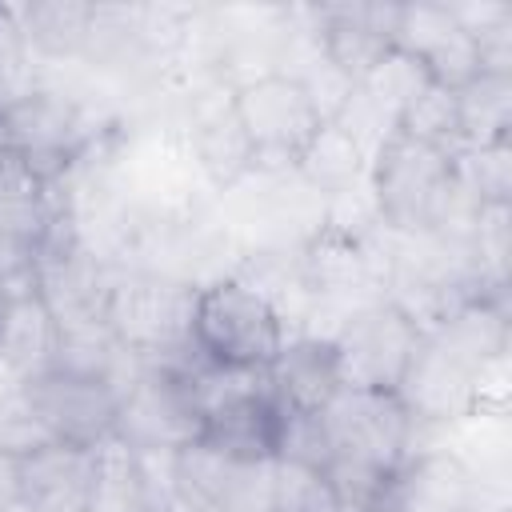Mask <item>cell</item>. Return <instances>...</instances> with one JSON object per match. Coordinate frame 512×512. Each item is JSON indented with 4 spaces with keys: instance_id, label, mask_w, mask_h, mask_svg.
I'll use <instances>...</instances> for the list:
<instances>
[{
    "instance_id": "cell-1",
    "label": "cell",
    "mask_w": 512,
    "mask_h": 512,
    "mask_svg": "<svg viewBox=\"0 0 512 512\" xmlns=\"http://www.w3.org/2000/svg\"><path fill=\"white\" fill-rule=\"evenodd\" d=\"M504 356V304L476 296L420 328L400 400L420 420H456L480 404L484 376Z\"/></svg>"
},
{
    "instance_id": "cell-2",
    "label": "cell",
    "mask_w": 512,
    "mask_h": 512,
    "mask_svg": "<svg viewBox=\"0 0 512 512\" xmlns=\"http://www.w3.org/2000/svg\"><path fill=\"white\" fill-rule=\"evenodd\" d=\"M192 280L164 276V272H136L108 280L104 320L120 348L140 364H180L192 348V308H196Z\"/></svg>"
},
{
    "instance_id": "cell-3",
    "label": "cell",
    "mask_w": 512,
    "mask_h": 512,
    "mask_svg": "<svg viewBox=\"0 0 512 512\" xmlns=\"http://www.w3.org/2000/svg\"><path fill=\"white\" fill-rule=\"evenodd\" d=\"M284 340H288L284 316L244 276H216L196 288V308H192L196 356L224 368L268 372Z\"/></svg>"
},
{
    "instance_id": "cell-4",
    "label": "cell",
    "mask_w": 512,
    "mask_h": 512,
    "mask_svg": "<svg viewBox=\"0 0 512 512\" xmlns=\"http://www.w3.org/2000/svg\"><path fill=\"white\" fill-rule=\"evenodd\" d=\"M320 428L332 464H348L372 476H400L416 440V416L396 392L340 388L320 408Z\"/></svg>"
},
{
    "instance_id": "cell-5",
    "label": "cell",
    "mask_w": 512,
    "mask_h": 512,
    "mask_svg": "<svg viewBox=\"0 0 512 512\" xmlns=\"http://www.w3.org/2000/svg\"><path fill=\"white\" fill-rule=\"evenodd\" d=\"M236 116L252 144V172H296L304 148L320 132V112L304 88L280 72L236 84Z\"/></svg>"
},
{
    "instance_id": "cell-6",
    "label": "cell",
    "mask_w": 512,
    "mask_h": 512,
    "mask_svg": "<svg viewBox=\"0 0 512 512\" xmlns=\"http://www.w3.org/2000/svg\"><path fill=\"white\" fill-rule=\"evenodd\" d=\"M328 340L336 348V368L344 388L400 392L420 340V324L392 300H376L344 316Z\"/></svg>"
},
{
    "instance_id": "cell-7",
    "label": "cell",
    "mask_w": 512,
    "mask_h": 512,
    "mask_svg": "<svg viewBox=\"0 0 512 512\" xmlns=\"http://www.w3.org/2000/svg\"><path fill=\"white\" fill-rule=\"evenodd\" d=\"M24 404L52 432V440L76 444V448H96L100 440H108L116 432L120 384L108 376L52 364L24 380Z\"/></svg>"
},
{
    "instance_id": "cell-8",
    "label": "cell",
    "mask_w": 512,
    "mask_h": 512,
    "mask_svg": "<svg viewBox=\"0 0 512 512\" xmlns=\"http://www.w3.org/2000/svg\"><path fill=\"white\" fill-rule=\"evenodd\" d=\"M136 452H180L200 440V416L168 364H144L120 392L116 432Z\"/></svg>"
},
{
    "instance_id": "cell-9",
    "label": "cell",
    "mask_w": 512,
    "mask_h": 512,
    "mask_svg": "<svg viewBox=\"0 0 512 512\" xmlns=\"http://www.w3.org/2000/svg\"><path fill=\"white\" fill-rule=\"evenodd\" d=\"M0 144L52 184L80 148V116L64 96L28 88L24 96L0 104Z\"/></svg>"
},
{
    "instance_id": "cell-10",
    "label": "cell",
    "mask_w": 512,
    "mask_h": 512,
    "mask_svg": "<svg viewBox=\"0 0 512 512\" xmlns=\"http://www.w3.org/2000/svg\"><path fill=\"white\" fill-rule=\"evenodd\" d=\"M392 48L412 56L444 88H464L472 76H480L476 44L448 4H396Z\"/></svg>"
},
{
    "instance_id": "cell-11",
    "label": "cell",
    "mask_w": 512,
    "mask_h": 512,
    "mask_svg": "<svg viewBox=\"0 0 512 512\" xmlns=\"http://www.w3.org/2000/svg\"><path fill=\"white\" fill-rule=\"evenodd\" d=\"M308 16L320 48L352 84H360L392 48L396 4H320L308 8Z\"/></svg>"
},
{
    "instance_id": "cell-12",
    "label": "cell",
    "mask_w": 512,
    "mask_h": 512,
    "mask_svg": "<svg viewBox=\"0 0 512 512\" xmlns=\"http://www.w3.org/2000/svg\"><path fill=\"white\" fill-rule=\"evenodd\" d=\"M232 80H208L196 96H192V148L200 168L216 180V184H236L244 172H252V144L240 128L236 116V96H232Z\"/></svg>"
},
{
    "instance_id": "cell-13",
    "label": "cell",
    "mask_w": 512,
    "mask_h": 512,
    "mask_svg": "<svg viewBox=\"0 0 512 512\" xmlns=\"http://www.w3.org/2000/svg\"><path fill=\"white\" fill-rule=\"evenodd\" d=\"M284 412L288 408L276 400L272 384H264L260 392L208 412L200 424V444L216 448L228 460H276Z\"/></svg>"
},
{
    "instance_id": "cell-14",
    "label": "cell",
    "mask_w": 512,
    "mask_h": 512,
    "mask_svg": "<svg viewBox=\"0 0 512 512\" xmlns=\"http://www.w3.org/2000/svg\"><path fill=\"white\" fill-rule=\"evenodd\" d=\"M268 384L288 412H320L344 384L336 368V348L328 336H296L284 340L276 360L268 364Z\"/></svg>"
},
{
    "instance_id": "cell-15",
    "label": "cell",
    "mask_w": 512,
    "mask_h": 512,
    "mask_svg": "<svg viewBox=\"0 0 512 512\" xmlns=\"http://www.w3.org/2000/svg\"><path fill=\"white\" fill-rule=\"evenodd\" d=\"M92 476V448L48 444L20 460V496L36 512H84Z\"/></svg>"
},
{
    "instance_id": "cell-16",
    "label": "cell",
    "mask_w": 512,
    "mask_h": 512,
    "mask_svg": "<svg viewBox=\"0 0 512 512\" xmlns=\"http://www.w3.org/2000/svg\"><path fill=\"white\" fill-rule=\"evenodd\" d=\"M56 344H60L56 320H52V312L40 300L36 280H32L12 296V304L0 320V360L20 380H28V376L56 364Z\"/></svg>"
},
{
    "instance_id": "cell-17",
    "label": "cell",
    "mask_w": 512,
    "mask_h": 512,
    "mask_svg": "<svg viewBox=\"0 0 512 512\" xmlns=\"http://www.w3.org/2000/svg\"><path fill=\"white\" fill-rule=\"evenodd\" d=\"M84 512H156L152 496H148L140 452L128 448L120 436H108L92 448Z\"/></svg>"
},
{
    "instance_id": "cell-18",
    "label": "cell",
    "mask_w": 512,
    "mask_h": 512,
    "mask_svg": "<svg viewBox=\"0 0 512 512\" xmlns=\"http://www.w3.org/2000/svg\"><path fill=\"white\" fill-rule=\"evenodd\" d=\"M460 108V140L464 148H484L508 140L512 128V76L480 72L464 88H456Z\"/></svg>"
},
{
    "instance_id": "cell-19",
    "label": "cell",
    "mask_w": 512,
    "mask_h": 512,
    "mask_svg": "<svg viewBox=\"0 0 512 512\" xmlns=\"http://www.w3.org/2000/svg\"><path fill=\"white\" fill-rule=\"evenodd\" d=\"M12 16H16L28 48H40L48 56H76V52L88 48L92 4H72V0L16 4Z\"/></svg>"
},
{
    "instance_id": "cell-20",
    "label": "cell",
    "mask_w": 512,
    "mask_h": 512,
    "mask_svg": "<svg viewBox=\"0 0 512 512\" xmlns=\"http://www.w3.org/2000/svg\"><path fill=\"white\" fill-rule=\"evenodd\" d=\"M296 172H300L312 188L340 196V192H352V184H356L360 176H368V156L360 152V144H356L344 128L320 124V132H316L312 144L304 148Z\"/></svg>"
},
{
    "instance_id": "cell-21",
    "label": "cell",
    "mask_w": 512,
    "mask_h": 512,
    "mask_svg": "<svg viewBox=\"0 0 512 512\" xmlns=\"http://www.w3.org/2000/svg\"><path fill=\"white\" fill-rule=\"evenodd\" d=\"M400 132L448 152V156H460L464 152V140H460V108H456V88H444V84H428L400 116L396 124Z\"/></svg>"
},
{
    "instance_id": "cell-22",
    "label": "cell",
    "mask_w": 512,
    "mask_h": 512,
    "mask_svg": "<svg viewBox=\"0 0 512 512\" xmlns=\"http://www.w3.org/2000/svg\"><path fill=\"white\" fill-rule=\"evenodd\" d=\"M272 512H344L332 480L316 464L272 460Z\"/></svg>"
},
{
    "instance_id": "cell-23",
    "label": "cell",
    "mask_w": 512,
    "mask_h": 512,
    "mask_svg": "<svg viewBox=\"0 0 512 512\" xmlns=\"http://www.w3.org/2000/svg\"><path fill=\"white\" fill-rule=\"evenodd\" d=\"M432 84V76L412 60V56H404L400 48H388L380 60H376V68L356 84L384 116H392L396 124H400V116H404V108L424 92Z\"/></svg>"
},
{
    "instance_id": "cell-24",
    "label": "cell",
    "mask_w": 512,
    "mask_h": 512,
    "mask_svg": "<svg viewBox=\"0 0 512 512\" xmlns=\"http://www.w3.org/2000/svg\"><path fill=\"white\" fill-rule=\"evenodd\" d=\"M20 500V460L0 448V508Z\"/></svg>"
},
{
    "instance_id": "cell-25",
    "label": "cell",
    "mask_w": 512,
    "mask_h": 512,
    "mask_svg": "<svg viewBox=\"0 0 512 512\" xmlns=\"http://www.w3.org/2000/svg\"><path fill=\"white\" fill-rule=\"evenodd\" d=\"M4 160H8V148H4V144H0V168H4Z\"/></svg>"
},
{
    "instance_id": "cell-26",
    "label": "cell",
    "mask_w": 512,
    "mask_h": 512,
    "mask_svg": "<svg viewBox=\"0 0 512 512\" xmlns=\"http://www.w3.org/2000/svg\"><path fill=\"white\" fill-rule=\"evenodd\" d=\"M0 104H4V96H0Z\"/></svg>"
}]
</instances>
